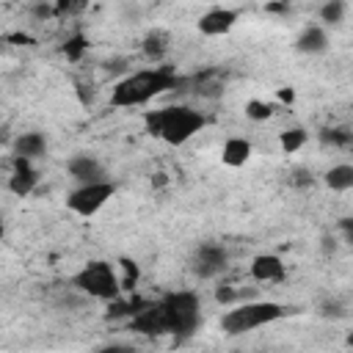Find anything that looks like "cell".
<instances>
[{
	"label": "cell",
	"instance_id": "8",
	"mask_svg": "<svg viewBox=\"0 0 353 353\" xmlns=\"http://www.w3.org/2000/svg\"><path fill=\"white\" fill-rule=\"evenodd\" d=\"M36 185H39V174H36V168H30V160L14 154V171L8 176V190L14 196H28V193H33Z\"/></svg>",
	"mask_w": 353,
	"mask_h": 353
},
{
	"label": "cell",
	"instance_id": "24",
	"mask_svg": "<svg viewBox=\"0 0 353 353\" xmlns=\"http://www.w3.org/2000/svg\"><path fill=\"white\" fill-rule=\"evenodd\" d=\"M237 298H240V292L232 290V287H221V290L215 292V301H218V303H232V301H237Z\"/></svg>",
	"mask_w": 353,
	"mask_h": 353
},
{
	"label": "cell",
	"instance_id": "5",
	"mask_svg": "<svg viewBox=\"0 0 353 353\" xmlns=\"http://www.w3.org/2000/svg\"><path fill=\"white\" fill-rule=\"evenodd\" d=\"M74 287L91 298H99V301H110V298H119L121 292V284H119V276L113 270L110 262L105 259H94L88 265H83L77 273H74Z\"/></svg>",
	"mask_w": 353,
	"mask_h": 353
},
{
	"label": "cell",
	"instance_id": "22",
	"mask_svg": "<svg viewBox=\"0 0 353 353\" xmlns=\"http://www.w3.org/2000/svg\"><path fill=\"white\" fill-rule=\"evenodd\" d=\"M83 50H85V41H83V36H74V39H69V41H66V47H63L66 58H72V61H77V58L83 55Z\"/></svg>",
	"mask_w": 353,
	"mask_h": 353
},
{
	"label": "cell",
	"instance_id": "9",
	"mask_svg": "<svg viewBox=\"0 0 353 353\" xmlns=\"http://www.w3.org/2000/svg\"><path fill=\"white\" fill-rule=\"evenodd\" d=\"M237 17L240 14L234 8H212V11L199 17V30L204 36H223V33H229L234 28Z\"/></svg>",
	"mask_w": 353,
	"mask_h": 353
},
{
	"label": "cell",
	"instance_id": "3",
	"mask_svg": "<svg viewBox=\"0 0 353 353\" xmlns=\"http://www.w3.org/2000/svg\"><path fill=\"white\" fill-rule=\"evenodd\" d=\"M160 317H163V328L165 334H193L201 323V303L196 298V292L190 290H179V292H168L157 301Z\"/></svg>",
	"mask_w": 353,
	"mask_h": 353
},
{
	"label": "cell",
	"instance_id": "1",
	"mask_svg": "<svg viewBox=\"0 0 353 353\" xmlns=\"http://www.w3.org/2000/svg\"><path fill=\"white\" fill-rule=\"evenodd\" d=\"M176 85H185L182 77H176L168 66H157V69H143L135 72L124 80L116 83V88L110 91V102L116 108H135V105H146L149 99H154L163 91H171Z\"/></svg>",
	"mask_w": 353,
	"mask_h": 353
},
{
	"label": "cell",
	"instance_id": "25",
	"mask_svg": "<svg viewBox=\"0 0 353 353\" xmlns=\"http://www.w3.org/2000/svg\"><path fill=\"white\" fill-rule=\"evenodd\" d=\"M279 99H281V102H292V99H295V91H292V88H281V91H279Z\"/></svg>",
	"mask_w": 353,
	"mask_h": 353
},
{
	"label": "cell",
	"instance_id": "18",
	"mask_svg": "<svg viewBox=\"0 0 353 353\" xmlns=\"http://www.w3.org/2000/svg\"><path fill=\"white\" fill-rule=\"evenodd\" d=\"M345 8H347L345 0H325L323 8H320V19H323L325 25H339L342 17H345Z\"/></svg>",
	"mask_w": 353,
	"mask_h": 353
},
{
	"label": "cell",
	"instance_id": "13",
	"mask_svg": "<svg viewBox=\"0 0 353 353\" xmlns=\"http://www.w3.org/2000/svg\"><path fill=\"white\" fill-rule=\"evenodd\" d=\"M47 152V141L41 132H22L14 138V154L19 157H28V160H36Z\"/></svg>",
	"mask_w": 353,
	"mask_h": 353
},
{
	"label": "cell",
	"instance_id": "2",
	"mask_svg": "<svg viewBox=\"0 0 353 353\" xmlns=\"http://www.w3.org/2000/svg\"><path fill=\"white\" fill-rule=\"evenodd\" d=\"M204 127V116L188 105H171L146 113V132L163 138L171 146L188 143Z\"/></svg>",
	"mask_w": 353,
	"mask_h": 353
},
{
	"label": "cell",
	"instance_id": "7",
	"mask_svg": "<svg viewBox=\"0 0 353 353\" xmlns=\"http://www.w3.org/2000/svg\"><path fill=\"white\" fill-rule=\"evenodd\" d=\"M190 268L199 279H212L218 276L223 268H226V248L218 245V243H204L196 248L193 259H190Z\"/></svg>",
	"mask_w": 353,
	"mask_h": 353
},
{
	"label": "cell",
	"instance_id": "14",
	"mask_svg": "<svg viewBox=\"0 0 353 353\" xmlns=\"http://www.w3.org/2000/svg\"><path fill=\"white\" fill-rule=\"evenodd\" d=\"M251 157V143L245 141V138H226V143H223V149H221V160L226 163V165H232V168H237V165H243L245 160Z\"/></svg>",
	"mask_w": 353,
	"mask_h": 353
},
{
	"label": "cell",
	"instance_id": "10",
	"mask_svg": "<svg viewBox=\"0 0 353 353\" xmlns=\"http://www.w3.org/2000/svg\"><path fill=\"white\" fill-rule=\"evenodd\" d=\"M66 168H69V174H72L80 185L105 179V168H102V163H99L97 157H91V154H74V157L69 160Z\"/></svg>",
	"mask_w": 353,
	"mask_h": 353
},
{
	"label": "cell",
	"instance_id": "11",
	"mask_svg": "<svg viewBox=\"0 0 353 353\" xmlns=\"http://www.w3.org/2000/svg\"><path fill=\"white\" fill-rule=\"evenodd\" d=\"M284 262L276 256V254H259V256H254V262H251V276H254V281H259V284H268V281H281L284 279Z\"/></svg>",
	"mask_w": 353,
	"mask_h": 353
},
{
	"label": "cell",
	"instance_id": "16",
	"mask_svg": "<svg viewBox=\"0 0 353 353\" xmlns=\"http://www.w3.org/2000/svg\"><path fill=\"white\" fill-rule=\"evenodd\" d=\"M168 39L160 33V30H154V33H149L146 39H143V52L149 55V58H154V61H160L165 52H168V44H165Z\"/></svg>",
	"mask_w": 353,
	"mask_h": 353
},
{
	"label": "cell",
	"instance_id": "17",
	"mask_svg": "<svg viewBox=\"0 0 353 353\" xmlns=\"http://www.w3.org/2000/svg\"><path fill=\"white\" fill-rule=\"evenodd\" d=\"M279 143H281V149L290 154V152H298L303 143H306V130L303 127H292V130H284L281 135H279Z\"/></svg>",
	"mask_w": 353,
	"mask_h": 353
},
{
	"label": "cell",
	"instance_id": "21",
	"mask_svg": "<svg viewBox=\"0 0 353 353\" xmlns=\"http://www.w3.org/2000/svg\"><path fill=\"white\" fill-rule=\"evenodd\" d=\"M325 143H339V146H347L350 143V132L347 130H323L320 135Z\"/></svg>",
	"mask_w": 353,
	"mask_h": 353
},
{
	"label": "cell",
	"instance_id": "12",
	"mask_svg": "<svg viewBox=\"0 0 353 353\" xmlns=\"http://www.w3.org/2000/svg\"><path fill=\"white\" fill-rule=\"evenodd\" d=\"M295 50H298V52H306V55H320V52H325V50H328V33H325V28L309 25V28L298 36Z\"/></svg>",
	"mask_w": 353,
	"mask_h": 353
},
{
	"label": "cell",
	"instance_id": "15",
	"mask_svg": "<svg viewBox=\"0 0 353 353\" xmlns=\"http://www.w3.org/2000/svg\"><path fill=\"white\" fill-rule=\"evenodd\" d=\"M325 185H328L331 190H336V193L350 190V188H353V165L339 163V165L328 168V171H325Z\"/></svg>",
	"mask_w": 353,
	"mask_h": 353
},
{
	"label": "cell",
	"instance_id": "19",
	"mask_svg": "<svg viewBox=\"0 0 353 353\" xmlns=\"http://www.w3.org/2000/svg\"><path fill=\"white\" fill-rule=\"evenodd\" d=\"M270 113H273V108L268 102H262V99H248L245 102V116L251 121H265V119H270Z\"/></svg>",
	"mask_w": 353,
	"mask_h": 353
},
{
	"label": "cell",
	"instance_id": "28",
	"mask_svg": "<svg viewBox=\"0 0 353 353\" xmlns=\"http://www.w3.org/2000/svg\"><path fill=\"white\" fill-rule=\"evenodd\" d=\"M152 185H157V188H160V185H165V174H154V179H152Z\"/></svg>",
	"mask_w": 353,
	"mask_h": 353
},
{
	"label": "cell",
	"instance_id": "4",
	"mask_svg": "<svg viewBox=\"0 0 353 353\" xmlns=\"http://www.w3.org/2000/svg\"><path fill=\"white\" fill-rule=\"evenodd\" d=\"M287 309L281 303H273V301H254V303H240L234 309H229L223 317H221V328L232 336L237 334H245V331H254L259 325H268L279 317H284Z\"/></svg>",
	"mask_w": 353,
	"mask_h": 353
},
{
	"label": "cell",
	"instance_id": "20",
	"mask_svg": "<svg viewBox=\"0 0 353 353\" xmlns=\"http://www.w3.org/2000/svg\"><path fill=\"white\" fill-rule=\"evenodd\" d=\"M121 268H124L127 279H124V281H119V284H121V290H132V287H135V281H138V276H141V270H138V265H135L132 259H121Z\"/></svg>",
	"mask_w": 353,
	"mask_h": 353
},
{
	"label": "cell",
	"instance_id": "6",
	"mask_svg": "<svg viewBox=\"0 0 353 353\" xmlns=\"http://www.w3.org/2000/svg\"><path fill=\"white\" fill-rule=\"evenodd\" d=\"M113 193H116V188H113V182H108V179L85 182V185H80L77 190H72V193H69L66 207H69L72 212H77V215L88 218V215L99 212V210L108 204V199H110Z\"/></svg>",
	"mask_w": 353,
	"mask_h": 353
},
{
	"label": "cell",
	"instance_id": "26",
	"mask_svg": "<svg viewBox=\"0 0 353 353\" xmlns=\"http://www.w3.org/2000/svg\"><path fill=\"white\" fill-rule=\"evenodd\" d=\"M72 3H74V0H58V3H55V11H58V14H63V11H69V8H72Z\"/></svg>",
	"mask_w": 353,
	"mask_h": 353
},
{
	"label": "cell",
	"instance_id": "27",
	"mask_svg": "<svg viewBox=\"0 0 353 353\" xmlns=\"http://www.w3.org/2000/svg\"><path fill=\"white\" fill-rule=\"evenodd\" d=\"M52 11L47 8V6H36V17H50Z\"/></svg>",
	"mask_w": 353,
	"mask_h": 353
},
{
	"label": "cell",
	"instance_id": "23",
	"mask_svg": "<svg viewBox=\"0 0 353 353\" xmlns=\"http://www.w3.org/2000/svg\"><path fill=\"white\" fill-rule=\"evenodd\" d=\"M320 312H323L325 317H342V314H345V306H342L339 301H325Z\"/></svg>",
	"mask_w": 353,
	"mask_h": 353
},
{
	"label": "cell",
	"instance_id": "29",
	"mask_svg": "<svg viewBox=\"0 0 353 353\" xmlns=\"http://www.w3.org/2000/svg\"><path fill=\"white\" fill-rule=\"evenodd\" d=\"M3 234H6V223H3V218H0V240H3Z\"/></svg>",
	"mask_w": 353,
	"mask_h": 353
}]
</instances>
